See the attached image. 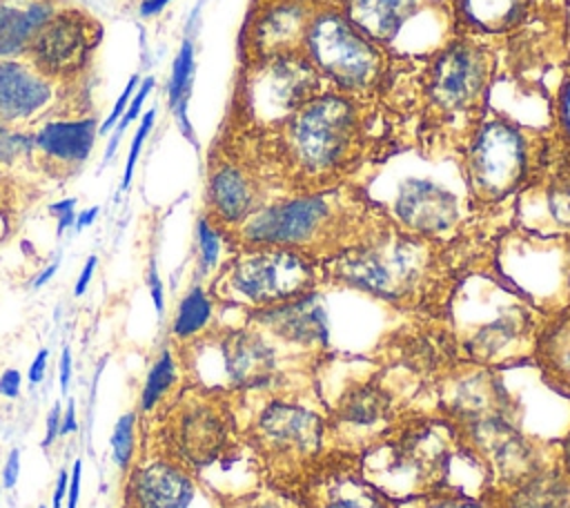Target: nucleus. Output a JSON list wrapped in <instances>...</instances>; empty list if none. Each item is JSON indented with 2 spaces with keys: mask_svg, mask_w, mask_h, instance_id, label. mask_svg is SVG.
I'll use <instances>...</instances> for the list:
<instances>
[{
  "mask_svg": "<svg viewBox=\"0 0 570 508\" xmlns=\"http://www.w3.org/2000/svg\"><path fill=\"white\" fill-rule=\"evenodd\" d=\"M497 40L450 29L434 51L401 56L414 82L403 100V116H414V138L423 154H459L472 129L490 109V91L499 71Z\"/></svg>",
  "mask_w": 570,
  "mask_h": 508,
  "instance_id": "3",
  "label": "nucleus"
},
{
  "mask_svg": "<svg viewBox=\"0 0 570 508\" xmlns=\"http://www.w3.org/2000/svg\"><path fill=\"white\" fill-rule=\"evenodd\" d=\"M194 40L189 36L183 38L178 53L171 62V74H169V82H167V100L169 107L174 111L176 125L183 131V136L196 145V136L187 116V100L191 94V82H194Z\"/></svg>",
  "mask_w": 570,
  "mask_h": 508,
  "instance_id": "30",
  "label": "nucleus"
},
{
  "mask_svg": "<svg viewBox=\"0 0 570 508\" xmlns=\"http://www.w3.org/2000/svg\"><path fill=\"white\" fill-rule=\"evenodd\" d=\"M147 287H149V296L156 307V314L163 316L165 314V290H163V279H160L156 258H151L149 267H147Z\"/></svg>",
  "mask_w": 570,
  "mask_h": 508,
  "instance_id": "42",
  "label": "nucleus"
},
{
  "mask_svg": "<svg viewBox=\"0 0 570 508\" xmlns=\"http://www.w3.org/2000/svg\"><path fill=\"white\" fill-rule=\"evenodd\" d=\"M102 27L80 9H56L36 33L27 60L60 87L78 80L100 42Z\"/></svg>",
  "mask_w": 570,
  "mask_h": 508,
  "instance_id": "14",
  "label": "nucleus"
},
{
  "mask_svg": "<svg viewBox=\"0 0 570 508\" xmlns=\"http://www.w3.org/2000/svg\"><path fill=\"white\" fill-rule=\"evenodd\" d=\"M254 417L240 428L267 486L292 492L325 450V410L301 392L258 394Z\"/></svg>",
  "mask_w": 570,
  "mask_h": 508,
  "instance_id": "8",
  "label": "nucleus"
},
{
  "mask_svg": "<svg viewBox=\"0 0 570 508\" xmlns=\"http://www.w3.org/2000/svg\"><path fill=\"white\" fill-rule=\"evenodd\" d=\"M154 123H156V109L151 107V109H147V111L142 114L140 125H138V129H136V134H134V138H131L129 154H127V163H125V174H122V178H120V187H118V192H120V194H125V192L129 189V185H131L136 163H138V158H140V152H142V145H145L147 136H149V134H151V129H154Z\"/></svg>",
  "mask_w": 570,
  "mask_h": 508,
  "instance_id": "39",
  "label": "nucleus"
},
{
  "mask_svg": "<svg viewBox=\"0 0 570 508\" xmlns=\"http://www.w3.org/2000/svg\"><path fill=\"white\" fill-rule=\"evenodd\" d=\"M191 370L200 388L229 394L301 392L294 381L312 377V365L323 356L285 345L269 332L245 321L236 328L207 332L189 343Z\"/></svg>",
  "mask_w": 570,
  "mask_h": 508,
  "instance_id": "7",
  "label": "nucleus"
},
{
  "mask_svg": "<svg viewBox=\"0 0 570 508\" xmlns=\"http://www.w3.org/2000/svg\"><path fill=\"white\" fill-rule=\"evenodd\" d=\"M178 377H180V368H178V361H176L171 348H163L142 381L140 399H138L140 412L149 414L156 408H160V403L167 399V394L176 388Z\"/></svg>",
  "mask_w": 570,
  "mask_h": 508,
  "instance_id": "31",
  "label": "nucleus"
},
{
  "mask_svg": "<svg viewBox=\"0 0 570 508\" xmlns=\"http://www.w3.org/2000/svg\"><path fill=\"white\" fill-rule=\"evenodd\" d=\"M225 508H301V506L292 492L265 483L263 488L234 497Z\"/></svg>",
  "mask_w": 570,
  "mask_h": 508,
  "instance_id": "38",
  "label": "nucleus"
},
{
  "mask_svg": "<svg viewBox=\"0 0 570 508\" xmlns=\"http://www.w3.org/2000/svg\"><path fill=\"white\" fill-rule=\"evenodd\" d=\"M58 381H60V392L67 394L69 381H71V350L65 345L60 352V365H58Z\"/></svg>",
  "mask_w": 570,
  "mask_h": 508,
  "instance_id": "49",
  "label": "nucleus"
},
{
  "mask_svg": "<svg viewBox=\"0 0 570 508\" xmlns=\"http://www.w3.org/2000/svg\"><path fill=\"white\" fill-rule=\"evenodd\" d=\"M138 82H140V76H138V74H134V76L127 80V85H125V89L120 91V96L116 98V102H114L111 111H109V114H107V118L98 125V134H107V131H111V129L116 127V123L122 118V114H125V109H127V105H129L131 96L136 94Z\"/></svg>",
  "mask_w": 570,
  "mask_h": 508,
  "instance_id": "40",
  "label": "nucleus"
},
{
  "mask_svg": "<svg viewBox=\"0 0 570 508\" xmlns=\"http://www.w3.org/2000/svg\"><path fill=\"white\" fill-rule=\"evenodd\" d=\"M29 158H36L33 129L0 123V169L18 167Z\"/></svg>",
  "mask_w": 570,
  "mask_h": 508,
  "instance_id": "35",
  "label": "nucleus"
},
{
  "mask_svg": "<svg viewBox=\"0 0 570 508\" xmlns=\"http://www.w3.org/2000/svg\"><path fill=\"white\" fill-rule=\"evenodd\" d=\"M154 85H156V80H154V76H147V78H142L140 82H138V87H136V94L131 96V100H129V105H127V109H125V114H122V118L116 123V127L111 129L114 134H111V138H109V143H107V147H105V156H102V165H107L111 158H114V154L118 152V145H120V138H122V134H125V129L140 116V111H142V105H145V100L149 98V94L154 91Z\"/></svg>",
  "mask_w": 570,
  "mask_h": 508,
  "instance_id": "36",
  "label": "nucleus"
},
{
  "mask_svg": "<svg viewBox=\"0 0 570 508\" xmlns=\"http://www.w3.org/2000/svg\"><path fill=\"white\" fill-rule=\"evenodd\" d=\"M525 192H539L550 225L570 241V149L550 136V147L537 178Z\"/></svg>",
  "mask_w": 570,
  "mask_h": 508,
  "instance_id": "27",
  "label": "nucleus"
},
{
  "mask_svg": "<svg viewBox=\"0 0 570 508\" xmlns=\"http://www.w3.org/2000/svg\"><path fill=\"white\" fill-rule=\"evenodd\" d=\"M548 131L557 145L570 149V60L561 65V78L550 105Z\"/></svg>",
  "mask_w": 570,
  "mask_h": 508,
  "instance_id": "34",
  "label": "nucleus"
},
{
  "mask_svg": "<svg viewBox=\"0 0 570 508\" xmlns=\"http://www.w3.org/2000/svg\"><path fill=\"white\" fill-rule=\"evenodd\" d=\"M169 2H171V0H142V2L138 4V13H140L142 18L158 16Z\"/></svg>",
  "mask_w": 570,
  "mask_h": 508,
  "instance_id": "54",
  "label": "nucleus"
},
{
  "mask_svg": "<svg viewBox=\"0 0 570 508\" xmlns=\"http://www.w3.org/2000/svg\"><path fill=\"white\" fill-rule=\"evenodd\" d=\"M481 241L472 227L452 241H434L401 229L385 216L352 247L318 263L323 287H347L399 312L445 321L459 283Z\"/></svg>",
  "mask_w": 570,
  "mask_h": 508,
  "instance_id": "2",
  "label": "nucleus"
},
{
  "mask_svg": "<svg viewBox=\"0 0 570 508\" xmlns=\"http://www.w3.org/2000/svg\"><path fill=\"white\" fill-rule=\"evenodd\" d=\"M245 321L269 332L285 345L325 356L330 348V316L321 296V290L309 292L301 299L265 307L245 314Z\"/></svg>",
  "mask_w": 570,
  "mask_h": 508,
  "instance_id": "19",
  "label": "nucleus"
},
{
  "mask_svg": "<svg viewBox=\"0 0 570 508\" xmlns=\"http://www.w3.org/2000/svg\"><path fill=\"white\" fill-rule=\"evenodd\" d=\"M216 314V299L207 287L194 283L176 305L171 321V336L180 343H191L212 330Z\"/></svg>",
  "mask_w": 570,
  "mask_h": 508,
  "instance_id": "29",
  "label": "nucleus"
},
{
  "mask_svg": "<svg viewBox=\"0 0 570 508\" xmlns=\"http://www.w3.org/2000/svg\"><path fill=\"white\" fill-rule=\"evenodd\" d=\"M56 9L53 0H0V60L24 58Z\"/></svg>",
  "mask_w": 570,
  "mask_h": 508,
  "instance_id": "28",
  "label": "nucleus"
},
{
  "mask_svg": "<svg viewBox=\"0 0 570 508\" xmlns=\"http://www.w3.org/2000/svg\"><path fill=\"white\" fill-rule=\"evenodd\" d=\"M530 363L539 368L548 388L570 399V301L554 310H541Z\"/></svg>",
  "mask_w": 570,
  "mask_h": 508,
  "instance_id": "24",
  "label": "nucleus"
},
{
  "mask_svg": "<svg viewBox=\"0 0 570 508\" xmlns=\"http://www.w3.org/2000/svg\"><path fill=\"white\" fill-rule=\"evenodd\" d=\"M303 53L330 89L379 100L396 65L394 49L354 27L332 0H323L305 31Z\"/></svg>",
  "mask_w": 570,
  "mask_h": 508,
  "instance_id": "9",
  "label": "nucleus"
},
{
  "mask_svg": "<svg viewBox=\"0 0 570 508\" xmlns=\"http://www.w3.org/2000/svg\"><path fill=\"white\" fill-rule=\"evenodd\" d=\"M399 508H497V504L483 492L470 495L459 486H448L430 495L399 501Z\"/></svg>",
  "mask_w": 570,
  "mask_h": 508,
  "instance_id": "33",
  "label": "nucleus"
},
{
  "mask_svg": "<svg viewBox=\"0 0 570 508\" xmlns=\"http://www.w3.org/2000/svg\"><path fill=\"white\" fill-rule=\"evenodd\" d=\"M98 212H100V207H98V205H94V207H87V209L78 212V214H76V223H73L76 232H80V229H85V227L94 225V221H96Z\"/></svg>",
  "mask_w": 570,
  "mask_h": 508,
  "instance_id": "55",
  "label": "nucleus"
},
{
  "mask_svg": "<svg viewBox=\"0 0 570 508\" xmlns=\"http://www.w3.org/2000/svg\"><path fill=\"white\" fill-rule=\"evenodd\" d=\"M60 85L42 76L27 58L0 60V123L31 127L53 111Z\"/></svg>",
  "mask_w": 570,
  "mask_h": 508,
  "instance_id": "20",
  "label": "nucleus"
},
{
  "mask_svg": "<svg viewBox=\"0 0 570 508\" xmlns=\"http://www.w3.org/2000/svg\"><path fill=\"white\" fill-rule=\"evenodd\" d=\"M379 120H383L379 100L325 89L281 129L243 136L278 198L354 183L352 176L381 156L383 136L374 134Z\"/></svg>",
  "mask_w": 570,
  "mask_h": 508,
  "instance_id": "1",
  "label": "nucleus"
},
{
  "mask_svg": "<svg viewBox=\"0 0 570 508\" xmlns=\"http://www.w3.org/2000/svg\"><path fill=\"white\" fill-rule=\"evenodd\" d=\"M167 434L174 452L169 459L194 475L232 459L245 446L232 394L200 385L174 408Z\"/></svg>",
  "mask_w": 570,
  "mask_h": 508,
  "instance_id": "12",
  "label": "nucleus"
},
{
  "mask_svg": "<svg viewBox=\"0 0 570 508\" xmlns=\"http://www.w3.org/2000/svg\"><path fill=\"white\" fill-rule=\"evenodd\" d=\"M292 495L301 508H399V501L363 477L358 455L341 450H323Z\"/></svg>",
  "mask_w": 570,
  "mask_h": 508,
  "instance_id": "15",
  "label": "nucleus"
},
{
  "mask_svg": "<svg viewBox=\"0 0 570 508\" xmlns=\"http://www.w3.org/2000/svg\"><path fill=\"white\" fill-rule=\"evenodd\" d=\"M341 13L372 40L392 49L403 27L419 16L425 0H332Z\"/></svg>",
  "mask_w": 570,
  "mask_h": 508,
  "instance_id": "25",
  "label": "nucleus"
},
{
  "mask_svg": "<svg viewBox=\"0 0 570 508\" xmlns=\"http://www.w3.org/2000/svg\"><path fill=\"white\" fill-rule=\"evenodd\" d=\"M323 0H254L240 33V62L301 51Z\"/></svg>",
  "mask_w": 570,
  "mask_h": 508,
  "instance_id": "18",
  "label": "nucleus"
},
{
  "mask_svg": "<svg viewBox=\"0 0 570 508\" xmlns=\"http://www.w3.org/2000/svg\"><path fill=\"white\" fill-rule=\"evenodd\" d=\"M443 4L450 29L497 40L503 49L508 36L525 25L534 0H443Z\"/></svg>",
  "mask_w": 570,
  "mask_h": 508,
  "instance_id": "23",
  "label": "nucleus"
},
{
  "mask_svg": "<svg viewBox=\"0 0 570 508\" xmlns=\"http://www.w3.org/2000/svg\"><path fill=\"white\" fill-rule=\"evenodd\" d=\"M109 448H111V461L120 470H127L136 448V412H127L116 419L109 437Z\"/></svg>",
  "mask_w": 570,
  "mask_h": 508,
  "instance_id": "37",
  "label": "nucleus"
},
{
  "mask_svg": "<svg viewBox=\"0 0 570 508\" xmlns=\"http://www.w3.org/2000/svg\"><path fill=\"white\" fill-rule=\"evenodd\" d=\"M488 495L497 508H570V475L559 463V450L552 461L519 481L505 492Z\"/></svg>",
  "mask_w": 570,
  "mask_h": 508,
  "instance_id": "26",
  "label": "nucleus"
},
{
  "mask_svg": "<svg viewBox=\"0 0 570 508\" xmlns=\"http://www.w3.org/2000/svg\"><path fill=\"white\" fill-rule=\"evenodd\" d=\"M554 441H557V450H559V463L570 475V428L561 439H554Z\"/></svg>",
  "mask_w": 570,
  "mask_h": 508,
  "instance_id": "53",
  "label": "nucleus"
},
{
  "mask_svg": "<svg viewBox=\"0 0 570 508\" xmlns=\"http://www.w3.org/2000/svg\"><path fill=\"white\" fill-rule=\"evenodd\" d=\"M196 247H198V267L200 274H212L218 272V267L223 265V252L225 247L232 250L229 245V236L227 232L214 223L207 214H203L196 223Z\"/></svg>",
  "mask_w": 570,
  "mask_h": 508,
  "instance_id": "32",
  "label": "nucleus"
},
{
  "mask_svg": "<svg viewBox=\"0 0 570 508\" xmlns=\"http://www.w3.org/2000/svg\"><path fill=\"white\" fill-rule=\"evenodd\" d=\"M385 207L358 183L325 192L278 196L227 232L234 247H285L323 263L358 243Z\"/></svg>",
  "mask_w": 570,
  "mask_h": 508,
  "instance_id": "4",
  "label": "nucleus"
},
{
  "mask_svg": "<svg viewBox=\"0 0 570 508\" xmlns=\"http://www.w3.org/2000/svg\"><path fill=\"white\" fill-rule=\"evenodd\" d=\"M49 214L56 216V234L62 236L76 223V198H62L49 205Z\"/></svg>",
  "mask_w": 570,
  "mask_h": 508,
  "instance_id": "41",
  "label": "nucleus"
},
{
  "mask_svg": "<svg viewBox=\"0 0 570 508\" xmlns=\"http://www.w3.org/2000/svg\"><path fill=\"white\" fill-rule=\"evenodd\" d=\"M80 483H82V461L76 459L69 472V486H67V508H78V499H80Z\"/></svg>",
  "mask_w": 570,
  "mask_h": 508,
  "instance_id": "45",
  "label": "nucleus"
},
{
  "mask_svg": "<svg viewBox=\"0 0 570 508\" xmlns=\"http://www.w3.org/2000/svg\"><path fill=\"white\" fill-rule=\"evenodd\" d=\"M20 388H22V374L16 368H7L0 374V397L4 399H18L20 397Z\"/></svg>",
  "mask_w": 570,
  "mask_h": 508,
  "instance_id": "43",
  "label": "nucleus"
},
{
  "mask_svg": "<svg viewBox=\"0 0 570 508\" xmlns=\"http://www.w3.org/2000/svg\"><path fill=\"white\" fill-rule=\"evenodd\" d=\"M401 412L394 394L381 379L372 377L352 383L325 410V450L361 455Z\"/></svg>",
  "mask_w": 570,
  "mask_h": 508,
  "instance_id": "13",
  "label": "nucleus"
},
{
  "mask_svg": "<svg viewBox=\"0 0 570 508\" xmlns=\"http://www.w3.org/2000/svg\"><path fill=\"white\" fill-rule=\"evenodd\" d=\"M272 198H276V194L252 154H229L212 160L205 187V214L225 232L238 227Z\"/></svg>",
  "mask_w": 570,
  "mask_h": 508,
  "instance_id": "16",
  "label": "nucleus"
},
{
  "mask_svg": "<svg viewBox=\"0 0 570 508\" xmlns=\"http://www.w3.org/2000/svg\"><path fill=\"white\" fill-rule=\"evenodd\" d=\"M47 363H49V352H47V348H42V350L36 352V356H33L29 370H27V379H29L31 385H38L45 379Z\"/></svg>",
  "mask_w": 570,
  "mask_h": 508,
  "instance_id": "47",
  "label": "nucleus"
},
{
  "mask_svg": "<svg viewBox=\"0 0 570 508\" xmlns=\"http://www.w3.org/2000/svg\"><path fill=\"white\" fill-rule=\"evenodd\" d=\"M58 267H60V254L53 258V263H49L45 270H40V272L33 276L31 287H33V290H40L45 283H49V281L53 279V274L58 272Z\"/></svg>",
  "mask_w": 570,
  "mask_h": 508,
  "instance_id": "52",
  "label": "nucleus"
},
{
  "mask_svg": "<svg viewBox=\"0 0 570 508\" xmlns=\"http://www.w3.org/2000/svg\"><path fill=\"white\" fill-rule=\"evenodd\" d=\"M60 421H62V406L56 401L47 414V426H45V439L42 446L49 448L58 437H60Z\"/></svg>",
  "mask_w": 570,
  "mask_h": 508,
  "instance_id": "46",
  "label": "nucleus"
},
{
  "mask_svg": "<svg viewBox=\"0 0 570 508\" xmlns=\"http://www.w3.org/2000/svg\"><path fill=\"white\" fill-rule=\"evenodd\" d=\"M548 147V127L517 123L490 107L456 154L470 214L481 218L517 201L537 178Z\"/></svg>",
  "mask_w": 570,
  "mask_h": 508,
  "instance_id": "6",
  "label": "nucleus"
},
{
  "mask_svg": "<svg viewBox=\"0 0 570 508\" xmlns=\"http://www.w3.org/2000/svg\"><path fill=\"white\" fill-rule=\"evenodd\" d=\"M198 495L196 475L169 457L136 466L127 483L129 508H194Z\"/></svg>",
  "mask_w": 570,
  "mask_h": 508,
  "instance_id": "21",
  "label": "nucleus"
},
{
  "mask_svg": "<svg viewBox=\"0 0 570 508\" xmlns=\"http://www.w3.org/2000/svg\"><path fill=\"white\" fill-rule=\"evenodd\" d=\"M385 212L401 229L434 241H452L470 227L459 196L425 176L403 178Z\"/></svg>",
  "mask_w": 570,
  "mask_h": 508,
  "instance_id": "17",
  "label": "nucleus"
},
{
  "mask_svg": "<svg viewBox=\"0 0 570 508\" xmlns=\"http://www.w3.org/2000/svg\"><path fill=\"white\" fill-rule=\"evenodd\" d=\"M7 232H9V221H7V214L0 209V243L7 236Z\"/></svg>",
  "mask_w": 570,
  "mask_h": 508,
  "instance_id": "56",
  "label": "nucleus"
},
{
  "mask_svg": "<svg viewBox=\"0 0 570 508\" xmlns=\"http://www.w3.org/2000/svg\"><path fill=\"white\" fill-rule=\"evenodd\" d=\"M321 287V267L307 254L285 247H234L209 292L218 303L249 314Z\"/></svg>",
  "mask_w": 570,
  "mask_h": 508,
  "instance_id": "10",
  "label": "nucleus"
},
{
  "mask_svg": "<svg viewBox=\"0 0 570 508\" xmlns=\"http://www.w3.org/2000/svg\"><path fill=\"white\" fill-rule=\"evenodd\" d=\"M20 466H22L20 450H18V448H11V452L7 455V461H4V466H2V486H4L7 490H11V488L18 483Z\"/></svg>",
  "mask_w": 570,
  "mask_h": 508,
  "instance_id": "44",
  "label": "nucleus"
},
{
  "mask_svg": "<svg viewBox=\"0 0 570 508\" xmlns=\"http://www.w3.org/2000/svg\"><path fill=\"white\" fill-rule=\"evenodd\" d=\"M67 486H69V470H60L56 486H53V497H51V506L53 508H62L65 499H67Z\"/></svg>",
  "mask_w": 570,
  "mask_h": 508,
  "instance_id": "50",
  "label": "nucleus"
},
{
  "mask_svg": "<svg viewBox=\"0 0 570 508\" xmlns=\"http://www.w3.org/2000/svg\"><path fill=\"white\" fill-rule=\"evenodd\" d=\"M566 40H568V56H566V60H570V7H568V16H566Z\"/></svg>",
  "mask_w": 570,
  "mask_h": 508,
  "instance_id": "57",
  "label": "nucleus"
},
{
  "mask_svg": "<svg viewBox=\"0 0 570 508\" xmlns=\"http://www.w3.org/2000/svg\"><path fill=\"white\" fill-rule=\"evenodd\" d=\"M40 508H47V506H40Z\"/></svg>",
  "mask_w": 570,
  "mask_h": 508,
  "instance_id": "58",
  "label": "nucleus"
},
{
  "mask_svg": "<svg viewBox=\"0 0 570 508\" xmlns=\"http://www.w3.org/2000/svg\"><path fill=\"white\" fill-rule=\"evenodd\" d=\"M78 430V421H76V401L67 399L65 412H62V421H60V437L76 432Z\"/></svg>",
  "mask_w": 570,
  "mask_h": 508,
  "instance_id": "51",
  "label": "nucleus"
},
{
  "mask_svg": "<svg viewBox=\"0 0 570 508\" xmlns=\"http://www.w3.org/2000/svg\"><path fill=\"white\" fill-rule=\"evenodd\" d=\"M330 89L301 51L240 62L236 89V120L245 136H265L281 129L303 105Z\"/></svg>",
  "mask_w": 570,
  "mask_h": 508,
  "instance_id": "11",
  "label": "nucleus"
},
{
  "mask_svg": "<svg viewBox=\"0 0 570 508\" xmlns=\"http://www.w3.org/2000/svg\"><path fill=\"white\" fill-rule=\"evenodd\" d=\"M96 265H98V256L91 254V256L85 261V265H82V270H80V274H78V281H76V285H73V296H82V294L87 292V287H89L91 279H94Z\"/></svg>",
  "mask_w": 570,
  "mask_h": 508,
  "instance_id": "48",
  "label": "nucleus"
},
{
  "mask_svg": "<svg viewBox=\"0 0 570 508\" xmlns=\"http://www.w3.org/2000/svg\"><path fill=\"white\" fill-rule=\"evenodd\" d=\"M98 125L94 116H53L40 120L33 129L36 158L49 172H73L91 156Z\"/></svg>",
  "mask_w": 570,
  "mask_h": 508,
  "instance_id": "22",
  "label": "nucleus"
},
{
  "mask_svg": "<svg viewBox=\"0 0 570 508\" xmlns=\"http://www.w3.org/2000/svg\"><path fill=\"white\" fill-rule=\"evenodd\" d=\"M463 457L470 459L456 428L439 410H403L358 455V466L370 483L405 501L454 486L450 472Z\"/></svg>",
  "mask_w": 570,
  "mask_h": 508,
  "instance_id": "5",
  "label": "nucleus"
}]
</instances>
